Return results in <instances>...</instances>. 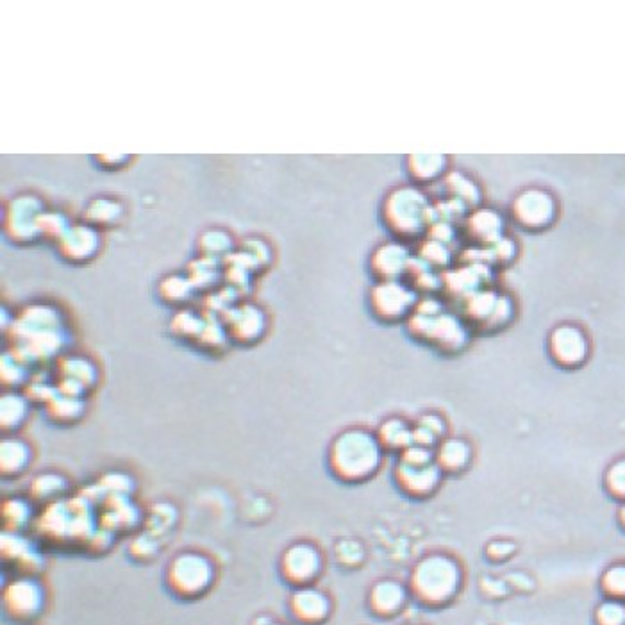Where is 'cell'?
I'll use <instances>...</instances> for the list:
<instances>
[{
	"mask_svg": "<svg viewBox=\"0 0 625 625\" xmlns=\"http://www.w3.org/2000/svg\"><path fill=\"white\" fill-rule=\"evenodd\" d=\"M95 523L96 514L89 498H59L50 502L38 518L43 536L61 543H89L96 534Z\"/></svg>",
	"mask_w": 625,
	"mask_h": 625,
	"instance_id": "obj_3",
	"label": "cell"
},
{
	"mask_svg": "<svg viewBox=\"0 0 625 625\" xmlns=\"http://www.w3.org/2000/svg\"><path fill=\"white\" fill-rule=\"evenodd\" d=\"M68 489H70V480L64 475L54 473V471L41 473L34 477V480L30 482V495L41 502H55L62 498V495Z\"/></svg>",
	"mask_w": 625,
	"mask_h": 625,
	"instance_id": "obj_17",
	"label": "cell"
},
{
	"mask_svg": "<svg viewBox=\"0 0 625 625\" xmlns=\"http://www.w3.org/2000/svg\"><path fill=\"white\" fill-rule=\"evenodd\" d=\"M462 584L459 562L446 554H429L411 570L409 593L423 605L439 607L455 598Z\"/></svg>",
	"mask_w": 625,
	"mask_h": 625,
	"instance_id": "obj_2",
	"label": "cell"
},
{
	"mask_svg": "<svg viewBox=\"0 0 625 625\" xmlns=\"http://www.w3.org/2000/svg\"><path fill=\"white\" fill-rule=\"evenodd\" d=\"M443 471L436 462L434 450L420 445H411L400 455L395 468V479L398 486L411 496H429L441 484Z\"/></svg>",
	"mask_w": 625,
	"mask_h": 625,
	"instance_id": "obj_5",
	"label": "cell"
},
{
	"mask_svg": "<svg viewBox=\"0 0 625 625\" xmlns=\"http://www.w3.org/2000/svg\"><path fill=\"white\" fill-rule=\"evenodd\" d=\"M2 429L4 430H16L27 418L29 405L27 398L16 393H5L2 395Z\"/></svg>",
	"mask_w": 625,
	"mask_h": 625,
	"instance_id": "obj_19",
	"label": "cell"
},
{
	"mask_svg": "<svg viewBox=\"0 0 625 625\" xmlns=\"http://www.w3.org/2000/svg\"><path fill=\"white\" fill-rule=\"evenodd\" d=\"M2 605L5 614L20 623L34 621L46 605V591L36 575L18 573L2 591Z\"/></svg>",
	"mask_w": 625,
	"mask_h": 625,
	"instance_id": "obj_6",
	"label": "cell"
},
{
	"mask_svg": "<svg viewBox=\"0 0 625 625\" xmlns=\"http://www.w3.org/2000/svg\"><path fill=\"white\" fill-rule=\"evenodd\" d=\"M289 612L302 625H320L323 623L332 609L330 598L325 591L311 586L295 588L289 595Z\"/></svg>",
	"mask_w": 625,
	"mask_h": 625,
	"instance_id": "obj_8",
	"label": "cell"
},
{
	"mask_svg": "<svg viewBox=\"0 0 625 625\" xmlns=\"http://www.w3.org/2000/svg\"><path fill=\"white\" fill-rule=\"evenodd\" d=\"M550 354L562 366H577L588 355V339L575 325H559L550 334Z\"/></svg>",
	"mask_w": 625,
	"mask_h": 625,
	"instance_id": "obj_10",
	"label": "cell"
},
{
	"mask_svg": "<svg viewBox=\"0 0 625 625\" xmlns=\"http://www.w3.org/2000/svg\"><path fill=\"white\" fill-rule=\"evenodd\" d=\"M379 441L382 443L384 450H400L404 452L411 445H414L412 427L405 423L402 418H388L380 423L377 432Z\"/></svg>",
	"mask_w": 625,
	"mask_h": 625,
	"instance_id": "obj_16",
	"label": "cell"
},
{
	"mask_svg": "<svg viewBox=\"0 0 625 625\" xmlns=\"http://www.w3.org/2000/svg\"><path fill=\"white\" fill-rule=\"evenodd\" d=\"M436 462L443 473H459L471 461V448L464 439L445 438L434 452Z\"/></svg>",
	"mask_w": 625,
	"mask_h": 625,
	"instance_id": "obj_15",
	"label": "cell"
},
{
	"mask_svg": "<svg viewBox=\"0 0 625 625\" xmlns=\"http://www.w3.org/2000/svg\"><path fill=\"white\" fill-rule=\"evenodd\" d=\"M254 625H284V623H279V621H273L271 618H259L254 621Z\"/></svg>",
	"mask_w": 625,
	"mask_h": 625,
	"instance_id": "obj_28",
	"label": "cell"
},
{
	"mask_svg": "<svg viewBox=\"0 0 625 625\" xmlns=\"http://www.w3.org/2000/svg\"><path fill=\"white\" fill-rule=\"evenodd\" d=\"M605 488L612 496L625 500V459L611 464L605 473Z\"/></svg>",
	"mask_w": 625,
	"mask_h": 625,
	"instance_id": "obj_25",
	"label": "cell"
},
{
	"mask_svg": "<svg viewBox=\"0 0 625 625\" xmlns=\"http://www.w3.org/2000/svg\"><path fill=\"white\" fill-rule=\"evenodd\" d=\"M596 625H625V605L620 600H605L595 612Z\"/></svg>",
	"mask_w": 625,
	"mask_h": 625,
	"instance_id": "obj_24",
	"label": "cell"
},
{
	"mask_svg": "<svg viewBox=\"0 0 625 625\" xmlns=\"http://www.w3.org/2000/svg\"><path fill=\"white\" fill-rule=\"evenodd\" d=\"M280 575L295 586H311L323 570V555L320 548L309 541H296L286 546L280 555Z\"/></svg>",
	"mask_w": 625,
	"mask_h": 625,
	"instance_id": "obj_7",
	"label": "cell"
},
{
	"mask_svg": "<svg viewBox=\"0 0 625 625\" xmlns=\"http://www.w3.org/2000/svg\"><path fill=\"white\" fill-rule=\"evenodd\" d=\"M2 559L20 568V573L36 575L43 566V555L38 545L21 532L4 530L2 534Z\"/></svg>",
	"mask_w": 625,
	"mask_h": 625,
	"instance_id": "obj_9",
	"label": "cell"
},
{
	"mask_svg": "<svg viewBox=\"0 0 625 625\" xmlns=\"http://www.w3.org/2000/svg\"><path fill=\"white\" fill-rule=\"evenodd\" d=\"M82 411L84 407L80 400L75 396L62 395L61 398H50V414L55 420L71 421V420H77L82 414Z\"/></svg>",
	"mask_w": 625,
	"mask_h": 625,
	"instance_id": "obj_23",
	"label": "cell"
},
{
	"mask_svg": "<svg viewBox=\"0 0 625 625\" xmlns=\"http://www.w3.org/2000/svg\"><path fill=\"white\" fill-rule=\"evenodd\" d=\"M336 557L345 566H357L364 559V550L359 541H341L336 546Z\"/></svg>",
	"mask_w": 625,
	"mask_h": 625,
	"instance_id": "obj_26",
	"label": "cell"
},
{
	"mask_svg": "<svg viewBox=\"0 0 625 625\" xmlns=\"http://www.w3.org/2000/svg\"><path fill=\"white\" fill-rule=\"evenodd\" d=\"M445 434V423L441 418L436 414H425L416 427H412V436H414V445L425 446V448H434L439 445L441 438Z\"/></svg>",
	"mask_w": 625,
	"mask_h": 625,
	"instance_id": "obj_20",
	"label": "cell"
},
{
	"mask_svg": "<svg viewBox=\"0 0 625 625\" xmlns=\"http://www.w3.org/2000/svg\"><path fill=\"white\" fill-rule=\"evenodd\" d=\"M130 552L136 555V559H148L157 552V541L154 536L148 534H139L130 541Z\"/></svg>",
	"mask_w": 625,
	"mask_h": 625,
	"instance_id": "obj_27",
	"label": "cell"
},
{
	"mask_svg": "<svg viewBox=\"0 0 625 625\" xmlns=\"http://www.w3.org/2000/svg\"><path fill=\"white\" fill-rule=\"evenodd\" d=\"M414 304V295L400 284L386 282L373 293L375 311L382 318H400Z\"/></svg>",
	"mask_w": 625,
	"mask_h": 625,
	"instance_id": "obj_13",
	"label": "cell"
},
{
	"mask_svg": "<svg viewBox=\"0 0 625 625\" xmlns=\"http://www.w3.org/2000/svg\"><path fill=\"white\" fill-rule=\"evenodd\" d=\"M32 462V448L29 441L7 436L0 443V470L4 477L21 475Z\"/></svg>",
	"mask_w": 625,
	"mask_h": 625,
	"instance_id": "obj_14",
	"label": "cell"
},
{
	"mask_svg": "<svg viewBox=\"0 0 625 625\" xmlns=\"http://www.w3.org/2000/svg\"><path fill=\"white\" fill-rule=\"evenodd\" d=\"M216 579V568L209 555L196 550L175 554L166 566L168 589L184 600L205 595Z\"/></svg>",
	"mask_w": 625,
	"mask_h": 625,
	"instance_id": "obj_4",
	"label": "cell"
},
{
	"mask_svg": "<svg viewBox=\"0 0 625 625\" xmlns=\"http://www.w3.org/2000/svg\"><path fill=\"white\" fill-rule=\"evenodd\" d=\"M602 589L612 600H625V564H614L602 575Z\"/></svg>",
	"mask_w": 625,
	"mask_h": 625,
	"instance_id": "obj_21",
	"label": "cell"
},
{
	"mask_svg": "<svg viewBox=\"0 0 625 625\" xmlns=\"http://www.w3.org/2000/svg\"><path fill=\"white\" fill-rule=\"evenodd\" d=\"M32 507L27 498L21 496H11L5 498L2 504V520H4V530L11 532H21L32 520Z\"/></svg>",
	"mask_w": 625,
	"mask_h": 625,
	"instance_id": "obj_18",
	"label": "cell"
},
{
	"mask_svg": "<svg viewBox=\"0 0 625 625\" xmlns=\"http://www.w3.org/2000/svg\"><path fill=\"white\" fill-rule=\"evenodd\" d=\"M327 461L336 479L348 484L364 482L382 466L384 446L375 432L352 427L330 441Z\"/></svg>",
	"mask_w": 625,
	"mask_h": 625,
	"instance_id": "obj_1",
	"label": "cell"
},
{
	"mask_svg": "<svg viewBox=\"0 0 625 625\" xmlns=\"http://www.w3.org/2000/svg\"><path fill=\"white\" fill-rule=\"evenodd\" d=\"M514 216L525 227H545L555 214L554 200L541 189H527L514 200Z\"/></svg>",
	"mask_w": 625,
	"mask_h": 625,
	"instance_id": "obj_12",
	"label": "cell"
},
{
	"mask_svg": "<svg viewBox=\"0 0 625 625\" xmlns=\"http://www.w3.org/2000/svg\"><path fill=\"white\" fill-rule=\"evenodd\" d=\"M618 514H620V523L625 527V502L621 504V507H620V512H618Z\"/></svg>",
	"mask_w": 625,
	"mask_h": 625,
	"instance_id": "obj_29",
	"label": "cell"
},
{
	"mask_svg": "<svg viewBox=\"0 0 625 625\" xmlns=\"http://www.w3.org/2000/svg\"><path fill=\"white\" fill-rule=\"evenodd\" d=\"M409 588L395 579L377 580L368 593V607L375 616L391 618L398 614L409 598Z\"/></svg>",
	"mask_w": 625,
	"mask_h": 625,
	"instance_id": "obj_11",
	"label": "cell"
},
{
	"mask_svg": "<svg viewBox=\"0 0 625 625\" xmlns=\"http://www.w3.org/2000/svg\"><path fill=\"white\" fill-rule=\"evenodd\" d=\"M234 327L238 330V336L246 338V339H255L262 332V327H264L262 312L255 307H248L246 312H239Z\"/></svg>",
	"mask_w": 625,
	"mask_h": 625,
	"instance_id": "obj_22",
	"label": "cell"
}]
</instances>
